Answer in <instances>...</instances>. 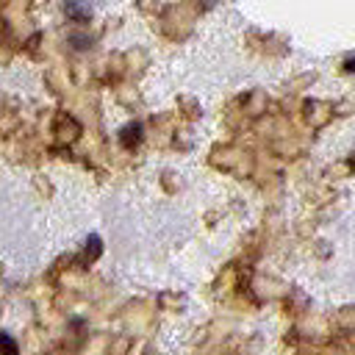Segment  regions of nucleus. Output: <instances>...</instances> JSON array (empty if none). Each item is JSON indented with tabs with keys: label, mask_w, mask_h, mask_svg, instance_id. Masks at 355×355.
I'll return each instance as SVG.
<instances>
[{
	"label": "nucleus",
	"mask_w": 355,
	"mask_h": 355,
	"mask_svg": "<svg viewBox=\"0 0 355 355\" xmlns=\"http://www.w3.org/2000/svg\"><path fill=\"white\" fill-rule=\"evenodd\" d=\"M0 344L8 349V355H17V347H14V341H11L8 336H0Z\"/></svg>",
	"instance_id": "1"
}]
</instances>
